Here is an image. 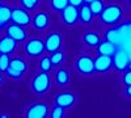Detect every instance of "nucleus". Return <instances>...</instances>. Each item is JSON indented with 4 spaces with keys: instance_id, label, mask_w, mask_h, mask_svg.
I'll list each match as a JSON object with an SVG mask.
<instances>
[{
    "instance_id": "f257e3e1",
    "label": "nucleus",
    "mask_w": 131,
    "mask_h": 118,
    "mask_svg": "<svg viewBox=\"0 0 131 118\" xmlns=\"http://www.w3.org/2000/svg\"><path fill=\"white\" fill-rule=\"evenodd\" d=\"M101 21L106 25H115L122 18V8L118 5H109L104 8L100 15Z\"/></svg>"
},
{
    "instance_id": "f03ea898",
    "label": "nucleus",
    "mask_w": 131,
    "mask_h": 118,
    "mask_svg": "<svg viewBox=\"0 0 131 118\" xmlns=\"http://www.w3.org/2000/svg\"><path fill=\"white\" fill-rule=\"evenodd\" d=\"M50 84H51V80H50V76L47 75V72H39L37 73L34 78L31 80V89L34 93L37 94H43L46 93L50 88Z\"/></svg>"
},
{
    "instance_id": "7ed1b4c3",
    "label": "nucleus",
    "mask_w": 131,
    "mask_h": 118,
    "mask_svg": "<svg viewBox=\"0 0 131 118\" xmlns=\"http://www.w3.org/2000/svg\"><path fill=\"white\" fill-rule=\"evenodd\" d=\"M25 52L31 57V58H37V57H41L43 52H45V44L39 39V38H33V39H29L26 44H25Z\"/></svg>"
},
{
    "instance_id": "20e7f679",
    "label": "nucleus",
    "mask_w": 131,
    "mask_h": 118,
    "mask_svg": "<svg viewBox=\"0 0 131 118\" xmlns=\"http://www.w3.org/2000/svg\"><path fill=\"white\" fill-rule=\"evenodd\" d=\"M12 23L21 25V26H28L30 24V15L25 8H15L12 9V16H10Z\"/></svg>"
},
{
    "instance_id": "39448f33",
    "label": "nucleus",
    "mask_w": 131,
    "mask_h": 118,
    "mask_svg": "<svg viewBox=\"0 0 131 118\" xmlns=\"http://www.w3.org/2000/svg\"><path fill=\"white\" fill-rule=\"evenodd\" d=\"M47 113H49V106L43 102H37L29 106L25 115L28 118H43L47 115Z\"/></svg>"
},
{
    "instance_id": "423d86ee",
    "label": "nucleus",
    "mask_w": 131,
    "mask_h": 118,
    "mask_svg": "<svg viewBox=\"0 0 131 118\" xmlns=\"http://www.w3.org/2000/svg\"><path fill=\"white\" fill-rule=\"evenodd\" d=\"M43 44H45V49L47 52H54V51H58L62 46V37L59 33L57 31H54V33H50L45 41H43Z\"/></svg>"
},
{
    "instance_id": "0eeeda50",
    "label": "nucleus",
    "mask_w": 131,
    "mask_h": 118,
    "mask_svg": "<svg viewBox=\"0 0 131 118\" xmlns=\"http://www.w3.org/2000/svg\"><path fill=\"white\" fill-rule=\"evenodd\" d=\"M128 64H130V57L125 50L123 51H117L113 55V67H115L117 71L127 70Z\"/></svg>"
},
{
    "instance_id": "6e6552de",
    "label": "nucleus",
    "mask_w": 131,
    "mask_h": 118,
    "mask_svg": "<svg viewBox=\"0 0 131 118\" xmlns=\"http://www.w3.org/2000/svg\"><path fill=\"white\" fill-rule=\"evenodd\" d=\"M76 70L83 75H89L94 71V60L91 57H80L76 60Z\"/></svg>"
},
{
    "instance_id": "1a4fd4ad",
    "label": "nucleus",
    "mask_w": 131,
    "mask_h": 118,
    "mask_svg": "<svg viewBox=\"0 0 131 118\" xmlns=\"http://www.w3.org/2000/svg\"><path fill=\"white\" fill-rule=\"evenodd\" d=\"M113 67V57L112 55H102L98 54L94 59V71L97 72H107Z\"/></svg>"
},
{
    "instance_id": "9d476101",
    "label": "nucleus",
    "mask_w": 131,
    "mask_h": 118,
    "mask_svg": "<svg viewBox=\"0 0 131 118\" xmlns=\"http://www.w3.org/2000/svg\"><path fill=\"white\" fill-rule=\"evenodd\" d=\"M79 18V10L75 5L68 4L62 10V20L66 25H73Z\"/></svg>"
},
{
    "instance_id": "9b49d317",
    "label": "nucleus",
    "mask_w": 131,
    "mask_h": 118,
    "mask_svg": "<svg viewBox=\"0 0 131 118\" xmlns=\"http://www.w3.org/2000/svg\"><path fill=\"white\" fill-rule=\"evenodd\" d=\"M5 31H7V36H9L10 38H13L16 42H23L26 38V31L24 30V28L21 25L15 24V23L8 25Z\"/></svg>"
},
{
    "instance_id": "f8f14e48",
    "label": "nucleus",
    "mask_w": 131,
    "mask_h": 118,
    "mask_svg": "<svg viewBox=\"0 0 131 118\" xmlns=\"http://www.w3.org/2000/svg\"><path fill=\"white\" fill-rule=\"evenodd\" d=\"M16 46H17V42L13 38H10L9 36L0 38V54H8V55L12 54Z\"/></svg>"
},
{
    "instance_id": "ddd939ff",
    "label": "nucleus",
    "mask_w": 131,
    "mask_h": 118,
    "mask_svg": "<svg viewBox=\"0 0 131 118\" xmlns=\"http://www.w3.org/2000/svg\"><path fill=\"white\" fill-rule=\"evenodd\" d=\"M55 104L62 106V108L67 109V108H71V106L75 104V96L70 92H64V93H59L57 94L55 97Z\"/></svg>"
},
{
    "instance_id": "4468645a",
    "label": "nucleus",
    "mask_w": 131,
    "mask_h": 118,
    "mask_svg": "<svg viewBox=\"0 0 131 118\" xmlns=\"http://www.w3.org/2000/svg\"><path fill=\"white\" fill-rule=\"evenodd\" d=\"M97 51H98V54H102V55H112V57H113L115 52H117V45L106 39V41L100 42V44H98Z\"/></svg>"
},
{
    "instance_id": "2eb2a0df",
    "label": "nucleus",
    "mask_w": 131,
    "mask_h": 118,
    "mask_svg": "<svg viewBox=\"0 0 131 118\" xmlns=\"http://www.w3.org/2000/svg\"><path fill=\"white\" fill-rule=\"evenodd\" d=\"M33 25L38 30H43L49 25V16L45 12H38L34 17H33Z\"/></svg>"
},
{
    "instance_id": "dca6fc26",
    "label": "nucleus",
    "mask_w": 131,
    "mask_h": 118,
    "mask_svg": "<svg viewBox=\"0 0 131 118\" xmlns=\"http://www.w3.org/2000/svg\"><path fill=\"white\" fill-rule=\"evenodd\" d=\"M106 39L115 44L117 46L118 45H122L123 44V38H122V34L119 31L118 28H113V29H109L106 31Z\"/></svg>"
},
{
    "instance_id": "f3484780",
    "label": "nucleus",
    "mask_w": 131,
    "mask_h": 118,
    "mask_svg": "<svg viewBox=\"0 0 131 118\" xmlns=\"http://www.w3.org/2000/svg\"><path fill=\"white\" fill-rule=\"evenodd\" d=\"M92 17H93V13L89 8V4H81L80 5V9H79V18L81 20V23L84 24H89L92 21Z\"/></svg>"
},
{
    "instance_id": "a211bd4d",
    "label": "nucleus",
    "mask_w": 131,
    "mask_h": 118,
    "mask_svg": "<svg viewBox=\"0 0 131 118\" xmlns=\"http://www.w3.org/2000/svg\"><path fill=\"white\" fill-rule=\"evenodd\" d=\"M9 67L15 70V71H18V72H25L28 70V64L24 59H21V58H12L9 62Z\"/></svg>"
},
{
    "instance_id": "6ab92c4d",
    "label": "nucleus",
    "mask_w": 131,
    "mask_h": 118,
    "mask_svg": "<svg viewBox=\"0 0 131 118\" xmlns=\"http://www.w3.org/2000/svg\"><path fill=\"white\" fill-rule=\"evenodd\" d=\"M55 81L59 84V85H67L68 81H70V73L66 71L64 68H59L57 72H55Z\"/></svg>"
},
{
    "instance_id": "aec40b11",
    "label": "nucleus",
    "mask_w": 131,
    "mask_h": 118,
    "mask_svg": "<svg viewBox=\"0 0 131 118\" xmlns=\"http://www.w3.org/2000/svg\"><path fill=\"white\" fill-rule=\"evenodd\" d=\"M100 37H98L96 33H92V31H88V33H85L84 36V44L88 45V46H98L100 44Z\"/></svg>"
},
{
    "instance_id": "412c9836",
    "label": "nucleus",
    "mask_w": 131,
    "mask_h": 118,
    "mask_svg": "<svg viewBox=\"0 0 131 118\" xmlns=\"http://www.w3.org/2000/svg\"><path fill=\"white\" fill-rule=\"evenodd\" d=\"M10 16H12V9L5 5H0V23L5 25L10 20Z\"/></svg>"
},
{
    "instance_id": "4be33fe9",
    "label": "nucleus",
    "mask_w": 131,
    "mask_h": 118,
    "mask_svg": "<svg viewBox=\"0 0 131 118\" xmlns=\"http://www.w3.org/2000/svg\"><path fill=\"white\" fill-rule=\"evenodd\" d=\"M89 8L93 15H101V12L104 10V3L101 0H93L89 3Z\"/></svg>"
},
{
    "instance_id": "5701e85b",
    "label": "nucleus",
    "mask_w": 131,
    "mask_h": 118,
    "mask_svg": "<svg viewBox=\"0 0 131 118\" xmlns=\"http://www.w3.org/2000/svg\"><path fill=\"white\" fill-rule=\"evenodd\" d=\"M52 67V62H51V58L50 57H43L39 62V68L41 71L43 72H49Z\"/></svg>"
},
{
    "instance_id": "b1692460",
    "label": "nucleus",
    "mask_w": 131,
    "mask_h": 118,
    "mask_svg": "<svg viewBox=\"0 0 131 118\" xmlns=\"http://www.w3.org/2000/svg\"><path fill=\"white\" fill-rule=\"evenodd\" d=\"M10 58L8 54H0V72H5L9 67Z\"/></svg>"
},
{
    "instance_id": "393cba45",
    "label": "nucleus",
    "mask_w": 131,
    "mask_h": 118,
    "mask_svg": "<svg viewBox=\"0 0 131 118\" xmlns=\"http://www.w3.org/2000/svg\"><path fill=\"white\" fill-rule=\"evenodd\" d=\"M50 58H51V62H52V66H59V64L63 62V59H64V54L58 50V51H54Z\"/></svg>"
},
{
    "instance_id": "a878e982",
    "label": "nucleus",
    "mask_w": 131,
    "mask_h": 118,
    "mask_svg": "<svg viewBox=\"0 0 131 118\" xmlns=\"http://www.w3.org/2000/svg\"><path fill=\"white\" fill-rule=\"evenodd\" d=\"M68 4H70L68 0H51V7L55 9V10H60V12Z\"/></svg>"
},
{
    "instance_id": "bb28decb",
    "label": "nucleus",
    "mask_w": 131,
    "mask_h": 118,
    "mask_svg": "<svg viewBox=\"0 0 131 118\" xmlns=\"http://www.w3.org/2000/svg\"><path fill=\"white\" fill-rule=\"evenodd\" d=\"M20 2H21L23 8H25L26 10H33V9L37 7L39 0H20Z\"/></svg>"
},
{
    "instance_id": "cd10ccee",
    "label": "nucleus",
    "mask_w": 131,
    "mask_h": 118,
    "mask_svg": "<svg viewBox=\"0 0 131 118\" xmlns=\"http://www.w3.org/2000/svg\"><path fill=\"white\" fill-rule=\"evenodd\" d=\"M63 115H64V108H62V106H59V105L54 106L51 113H50L51 118H62Z\"/></svg>"
},
{
    "instance_id": "c85d7f7f",
    "label": "nucleus",
    "mask_w": 131,
    "mask_h": 118,
    "mask_svg": "<svg viewBox=\"0 0 131 118\" xmlns=\"http://www.w3.org/2000/svg\"><path fill=\"white\" fill-rule=\"evenodd\" d=\"M5 75H7L8 78H10V79H20L21 76H23V72L15 71V70H12L10 67H8V70L5 71Z\"/></svg>"
},
{
    "instance_id": "c756f323",
    "label": "nucleus",
    "mask_w": 131,
    "mask_h": 118,
    "mask_svg": "<svg viewBox=\"0 0 131 118\" xmlns=\"http://www.w3.org/2000/svg\"><path fill=\"white\" fill-rule=\"evenodd\" d=\"M122 81L125 85H131V70H128L127 72H125L123 78H122Z\"/></svg>"
},
{
    "instance_id": "7c9ffc66",
    "label": "nucleus",
    "mask_w": 131,
    "mask_h": 118,
    "mask_svg": "<svg viewBox=\"0 0 131 118\" xmlns=\"http://www.w3.org/2000/svg\"><path fill=\"white\" fill-rule=\"evenodd\" d=\"M68 3L75 5V7H79V5H81L84 3V0H68Z\"/></svg>"
},
{
    "instance_id": "2f4dec72",
    "label": "nucleus",
    "mask_w": 131,
    "mask_h": 118,
    "mask_svg": "<svg viewBox=\"0 0 131 118\" xmlns=\"http://www.w3.org/2000/svg\"><path fill=\"white\" fill-rule=\"evenodd\" d=\"M126 94L131 99V85H127V89H126Z\"/></svg>"
},
{
    "instance_id": "473e14b6",
    "label": "nucleus",
    "mask_w": 131,
    "mask_h": 118,
    "mask_svg": "<svg viewBox=\"0 0 131 118\" xmlns=\"http://www.w3.org/2000/svg\"><path fill=\"white\" fill-rule=\"evenodd\" d=\"M4 83V78H3V75H2V72H0V85H2Z\"/></svg>"
},
{
    "instance_id": "72a5a7b5",
    "label": "nucleus",
    "mask_w": 131,
    "mask_h": 118,
    "mask_svg": "<svg viewBox=\"0 0 131 118\" xmlns=\"http://www.w3.org/2000/svg\"><path fill=\"white\" fill-rule=\"evenodd\" d=\"M84 2H86V3H88V4H89L91 2H93V0H84Z\"/></svg>"
},
{
    "instance_id": "f704fd0d",
    "label": "nucleus",
    "mask_w": 131,
    "mask_h": 118,
    "mask_svg": "<svg viewBox=\"0 0 131 118\" xmlns=\"http://www.w3.org/2000/svg\"><path fill=\"white\" fill-rule=\"evenodd\" d=\"M128 70H131V62H130V64H128Z\"/></svg>"
},
{
    "instance_id": "c9c22d12",
    "label": "nucleus",
    "mask_w": 131,
    "mask_h": 118,
    "mask_svg": "<svg viewBox=\"0 0 131 118\" xmlns=\"http://www.w3.org/2000/svg\"><path fill=\"white\" fill-rule=\"evenodd\" d=\"M2 26H3V24H2V23H0V28H2Z\"/></svg>"
},
{
    "instance_id": "e433bc0d",
    "label": "nucleus",
    "mask_w": 131,
    "mask_h": 118,
    "mask_svg": "<svg viewBox=\"0 0 131 118\" xmlns=\"http://www.w3.org/2000/svg\"><path fill=\"white\" fill-rule=\"evenodd\" d=\"M130 4H131V0H130Z\"/></svg>"
}]
</instances>
